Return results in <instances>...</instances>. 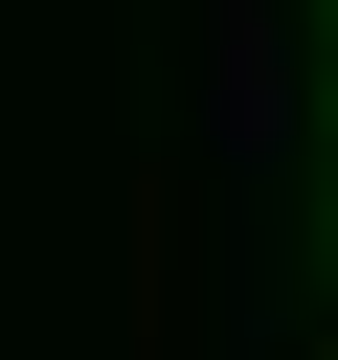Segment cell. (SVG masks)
Returning <instances> with one entry per match:
<instances>
[{"label": "cell", "instance_id": "1", "mask_svg": "<svg viewBox=\"0 0 338 360\" xmlns=\"http://www.w3.org/2000/svg\"><path fill=\"white\" fill-rule=\"evenodd\" d=\"M203 135H225V158H293V68H270L248 0H225V45H203Z\"/></svg>", "mask_w": 338, "mask_h": 360}]
</instances>
